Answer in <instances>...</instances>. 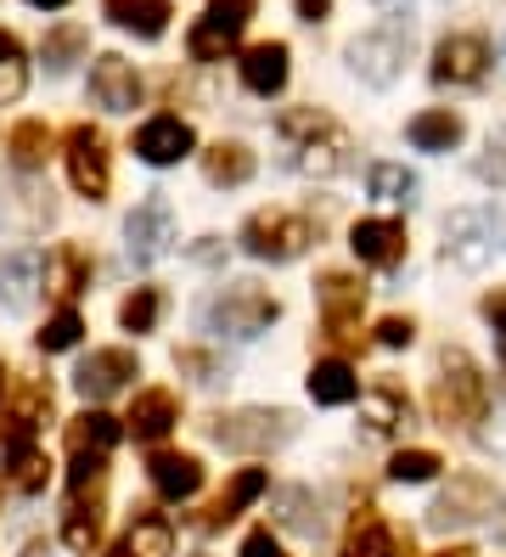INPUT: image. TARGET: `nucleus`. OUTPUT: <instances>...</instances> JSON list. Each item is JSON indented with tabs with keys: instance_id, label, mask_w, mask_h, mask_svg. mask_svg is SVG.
<instances>
[{
	"instance_id": "nucleus-1",
	"label": "nucleus",
	"mask_w": 506,
	"mask_h": 557,
	"mask_svg": "<svg viewBox=\"0 0 506 557\" xmlns=\"http://www.w3.org/2000/svg\"><path fill=\"white\" fill-rule=\"evenodd\" d=\"M276 136L287 141V163L310 181H332V175H349L355 163V141L349 129L337 124L326 108H287L276 119Z\"/></svg>"
},
{
	"instance_id": "nucleus-2",
	"label": "nucleus",
	"mask_w": 506,
	"mask_h": 557,
	"mask_svg": "<svg viewBox=\"0 0 506 557\" xmlns=\"http://www.w3.org/2000/svg\"><path fill=\"white\" fill-rule=\"evenodd\" d=\"M428 406H433L439 429H472V422H484L490 417V377H484V367L467 349L445 344L439 349V367H433Z\"/></svg>"
},
{
	"instance_id": "nucleus-3",
	"label": "nucleus",
	"mask_w": 506,
	"mask_h": 557,
	"mask_svg": "<svg viewBox=\"0 0 506 557\" xmlns=\"http://www.w3.org/2000/svg\"><path fill=\"white\" fill-rule=\"evenodd\" d=\"M293 434H298V417L287 406H243V411L209 417V440L220 450H236V456H270Z\"/></svg>"
},
{
	"instance_id": "nucleus-4",
	"label": "nucleus",
	"mask_w": 506,
	"mask_h": 557,
	"mask_svg": "<svg viewBox=\"0 0 506 557\" xmlns=\"http://www.w3.org/2000/svg\"><path fill=\"white\" fill-rule=\"evenodd\" d=\"M202 321H209V333H231V338H259L270 333V326L282 321V299L259 282H231L220 299L202 310Z\"/></svg>"
},
{
	"instance_id": "nucleus-5",
	"label": "nucleus",
	"mask_w": 506,
	"mask_h": 557,
	"mask_svg": "<svg viewBox=\"0 0 506 557\" xmlns=\"http://www.w3.org/2000/svg\"><path fill=\"white\" fill-rule=\"evenodd\" d=\"M316 237H321V220L293 214V209H259V214H248V225H243V237H236V243H243L254 259L287 265V259H298Z\"/></svg>"
},
{
	"instance_id": "nucleus-6",
	"label": "nucleus",
	"mask_w": 506,
	"mask_h": 557,
	"mask_svg": "<svg viewBox=\"0 0 506 557\" xmlns=\"http://www.w3.org/2000/svg\"><path fill=\"white\" fill-rule=\"evenodd\" d=\"M495 507H506V496H501V484H495V479H484V473H456L445 490H439V502L428 507V523H433V530L495 523V518H501Z\"/></svg>"
},
{
	"instance_id": "nucleus-7",
	"label": "nucleus",
	"mask_w": 506,
	"mask_h": 557,
	"mask_svg": "<svg viewBox=\"0 0 506 557\" xmlns=\"http://www.w3.org/2000/svg\"><path fill=\"white\" fill-rule=\"evenodd\" d=\"M344 57H349V74L355 79H366L371 90H388L405 74V62H411V28H399V23L371 28V35L349 40Z\"/></svg>"
},
{
	"instance_id": "nucleus-8",
	"label": "nucleus",
	"mask_w": 506,
	"mask_h": 557,
	"mask_svg": "<svg viewBox=\"0 0 506 557\" xmlns=\"http://www.w3.org/2000/svg\"><path fill=\"white\" fill-rule=\"evenodd\" d=\"M57 220V198L46 181H34L23 170H0V232L7 237H34Z\"/></svg>"
},
{
	"instance_id": "nucleus-9",
	"label": "nucleus",
	"mask_w": 506,
	"mask_h": 557,
	"mask_svg": "<svg viewBox=\"0 0 506 557\" xmlns=\"http://www.w3.org/2000/svg\"><path fill=\"white\" fill-rule=\"evenodd\" d=\"M62 158H67V181H74L79 198L101 203L113 186V152H108V136L96 124H74L62 136Z\"/></svg>"
},
{
	"instance_id": "nucleus-10",
	"label": "nucleus",
	"mask_w": 506,
	"mask_h": 557,
	"mask_svg": "<svg viewBox=\"0 0 506 557\" xmlns=\"http://www.w3.org/2000/svg\"><path fill=\"white\" fill-rule=\"evenodd\" d=\"M259 12V0H209V12H202V23L192 28V62H225L236 51V40H243L248 17Z\"/></svg>"
},
{
	"instance_id": "nucleus-11",
	"label": "nucleus",
	"mask_w": 506,
	"mask_h": 557,
	"mask_svg": "<svg viewBox=\"0 0 506 557\" xmlns=\"http://www.w3.org/2000/svg\"><path fill=\"white\" fill-rule=\"evenodd\" d=\"M366 282L349 271H326L316 282V299H321V333L332 344H360V310H366Z\"/></svg>"
},
{
	"instance_id": "nucleus-12",
	"label": "nucleus",
	"mask_w": 506,
	"mask_h": 557,
	"mask_svg": "<svg viewBox=\"0 0 506 557\" xmlns=\"http://www.w3.org/2000/svg\"><path fill=\"white\" fill-rule=\"evenodd\" d=\"M169 248H175V214H169V203L152 198L135 203L129 220H124V253L135 259V265H152V259H163Z\"/></svg>"
},
{
	"instance_id": "nucleus-13",
	"label": "nucleus",
	"mask_w": 506,
	"mask_h": 557,
	"mask_svg": "<svg viewBox=\"0 0 506 557\" xmlns=\"http://www.w3.org/2000/svg\"><path fill=\"white\" fill-rule=\"evenodd\" d=\"M445 259L456 271H484L495 259V220L484 209H456L445 220Z\"/></svg>"
},
{
	"instance_id": "nucleus-14",
	"label": "nucleus",
	"mask_w": 506,
	"mask_h": 557,
	"mask_svg": "<svg viewBox=\"0 0 506 557\" xmlns=\"http://www.w3.org/2000/svg\"><path fill=\"white\" fill-rule=\"evenodd\" d=\"M129 152L141 163H152V170H169V163H181V158L197 152V129L186 119H175V113H158V119H147L129 136Z\"/></svg>"
},
{
	"instance_id": "nucleus-15",
	"label": "nucleus",
	"mask_w": 506,
	"mask_h": 557,
	"mask_svg": "<svg viewBox=\"0 0 506 557\" xmlns=\"http://www.w3.org/2000/svg\"><path fill=\"white\" fill-rule=\"evenodd\" d=\"M135 377H141V360H135L129 349H90L79 360V372H74V388L96 406V400H113L119 388H129Z\"/></svg>"
},
{
	"instance_id": "nucleus-16",
	"label": "nucleus",
	"mask_w": 506,
	"mask_h": 557,
	"mask_svg": "<svg viewBox=\"0 0 506 557\" xmlns=\"http://www.w3.org/2000/svg\"><path fill=\"white\" fill-rule=\"evenodd\" d=\"M490 69V40L472 35V28H461V35H445L433 46V79L439 85H479Z\"/></svg>"
},
{
	"instance_id": "nucleus-17",
	"label": "nucleus",
	"mask_w": 506,
	"mask_h": 557,
	"mask_svg": "<svg viewBox=\"0 0 506 557\" xmlns=\"http://www.w3.org/2000/svg\"><path fill=\"white\" fill-rule=\"evenodd\" d=\"M349 248L360 265L371 271H394L405 248H411V237H405V220H355V232H349Z\"/></svg>"
},
{
	"instance_id": "nucleus-18",
	"label": "nucleus",
	"mask_w": 506,
	"mask_h": 557,
	"mask_svg": "<svg viewBox=\"0 0 506 557\" xmlns=\"http://www.w3.org/2000/svg\"><path fill=\"white\" fill-rule=\"evenodd\" d=\"M46 287V253L40 248H0V299L28 310Z\"/></svg>"
},
{
	"instance_id": "nucleus-19",
	"label": "nucleus",
	"mask_w": 506,
	"mask_h": 557,
	"mask_svg": "<svg viewBox=\"0 0 506 557\" xmlns=\"http://www.w3.org/2000/svg\"><path fill=\"white\" fill-rule=\"evenodd\" d=\"M90 96H96V108H108V113H135V102H141V74L129 69L124 57H96V69H90Z\"/></svg>"
},
{
	"instance_id": "nucleus-20",
	"label": "nucleus",
	"mask_w": 506,
	"mask_h": 557,
	"mask_svg": "<svg viewBox=\"0 0 506 557\" xmlns=\"http://www.w3.org/2000/svg\"><path fill=\"white\" fill-rule=\"evenodd\" d=\"M147 479L163 502H192L197 490H202V462L186 450H152V462H147Z\"/></svg>"
},
{
	"instance_id": "nucleus-21",
	"label": "nucleus",
	"mask_w": 506,
	"mask_h": 557,
	"mask_svg": "<svg viewBox=\"0 0 506 557\" xmlns=\"http://www.w3.org/2000/svg\"><path fill=\"white\" fill-rule=\"evenodd\" d=\"M264 490H270V473H264V468H243V473H236V479L220 490V496H214V507L197 518V530H209V535L225 530V523H231V518H243V512L264 496Z\"/></svg>"
},
{
	"instance_id": "nucleus-22",
	"label": "nucleus",
	"mask_w": 506,
	"mask_h": 557,
	"mask_svg": "<svg viewBox=\"0 0 506 557\" xmlns=\"http://www.w3.org/2000/svg\"><path fill=\"white\" fill-rule=\"evenodd\" d=\"M360 422H366V434H378V440H388V434H399L405 422H411V395H405L399 383H371L366 388V400H360Z\"/></svg>"
},
{
	"instance_id": "nucleus-23",
	"label": "nucleus",
	"mask_w": 506,
	"mask_h": 557,
	"mask_svg": "<svg viewBox=\"0 0 506 557\" xmlns=\"http://www.w3.org/2000/svg\"><path fill=\"white\" fill-rule=\"evenodd\" d=\"M181 422V400L169 395V388H141L135 395V406H129V417H124V429L141 440V445H158L169 429Z\"/></svg>"
},
{
	"instance_id": "nucleus-24",
	"label": "nucleus",
	"mask_w": 506,
	"mask_h": 557,
	"mask_svg": "<svg viewBox=\"0 0 506 557\" xmlns=\"http://www.w3.org/2000/svg\"><path fill=\"white\" fill-rule=\"evenodd\" d=\"M101 12H108L113 28H124L135 40H158L169 28V17H175L169 0H101Z\"/></svg>"
},
{
	"instance_id": "nucleus-25",
	"label": "nucleus",
	"mask_w": 506,
	"mask_h": 557,
	"mask_svg": "<svg viewBox=\"0 0 506 557\" xmlns=\"http://www.w3.org/2000/svg\"><path fill=\"white\" fill-rule=\"evenodd\" d=\"M90 271H96V259L79 243H57V253L46 259V287L57 293L62 305H74L79 293L90 287Z\"/></svg>"
},
{
	"instance_id": "nucleus-26",
	"label": "nucleus",
	"mask_w": 506,
	"mask_h": 557,
	"mask_svg": "<svg viewBox=\"0 0 506 557\" xmlns=\"http://www.w3.org/2000/svg\"><path fill=\"white\" fill-rule=\"evenodd\" d=\"M243 85L254 96H276L287 85V46L282 40H259L243 51Z\"/></svg>"
},
{
	"instance_id": "nucleus-27",
	"label": "nucleus",
	"mask_w": 506,
	"mask_h": 557,
	"mask_svg": "<svg viewBox=\"0 0 506 557\" xmlns=\"http://www.w3.org/2000/svg\"><path fill=\"white\" fill-rule=\"evenodd\" d=\"M51 417V383H17L12 411H7V445H23L40 434V422Z\"/></svg>"
},
{
	"instance_id": "nucleus-28",
	"label": "nucleus",
	"mask_w": 506,
	"mask_h": 557,
	"mask_svg": "<svg viewBox=\"0 0 506 557\" xmlns=\"http://www.w3.org/2000/svg\"><path fill=\"white\" fill-rule=\"evenodd\" d=\"M304 383H310V400H316V406H349V400L360 395V377H355V367H349L344 355L316 360Z\"/></svg>"
},
{
	"instance_id": "nucleus-29",
	"label": "nucleus",
	"mask_w": 506,
	"mask_h": 557,
	"mask_svg": "<svg viewBox=\"0 0 506 557\" xmlns=\"http://www.w3.org/2000/svg\"><path fill=\"white\" fill-rule=\"evenodd\" d=\"M113 557H175V523L163 512H135L129 535L119 541Z\"/></svg>"
},
{
	"instance_id": "nucleus-30",
	"label": "nucleus",
	"mask_w": 506,
	"mask_h": 557,
	"mask_svg": "<svg viewBox=\"0 0 506 557\" xmlns=\"http://www.w3.org/2000/svg\"><path fill=\"white\" fill-rule=\"evenodd\" d=\"M405 136H411L417 152H451V147H461L467 124H461V113H451V108H428V113H417L411 124H405Z\"/></svg>"
},
{
	"instance_id": "nucleus-31",
	"label": "nucleus",
	"mask_w": 506,
	"mask_h": 557,
	"mask_svg": "<svg viewBox=\"0 0 506 557\" xmlns=\"http://www.w3.org/2000/svg\"><path fill=\"white\" fill-rule=\"evenodd\" d=\"M101 490H74V502H67V512H62V541L74 546V552H96V541H101Z\"/></svg>"
},
{
	"instance_id": "nucleus-32",
	"label": "nucleus",
	"mask_w": 506,
	"mask_h": 557,
	"mask_svg": "<svg viewBox=\"0 0 506 557\" xmlns=\"http://www.w3.org/2000/svg\"><path fill=\"white\" fill-rule=\"evenodd\" d=\"M119 440H124V422H119V417H108V411H96V406H90V411H79L74 422H67V450H74V456H79V450L108 456Z\"/></svg>"
},
{
	"instance_id": "nucleus-33",
	"label": "nucleus",
	"mask_w": 506,
	"mask_h": 557,
	"mask_svg": "<svg viewBox=\"0 0 506 557\" xmlns=\"http://www.w3.org/2000/svg\"><path fill=\"white\" fill-rule=\"evenodd\" d=\"M7 484L12 490H23V496H40V490L51 484V456L34 445V440H23V445H7Z\"/></svg>"
},
{
	"instance_id": "nucleus-34",
	"label": "nucleus",
	"mask_w": 506,
	"mask_h": 557,
	"mask_svg": "<svg viewBox=\"0 0 506 557\" xmlns=\"http://www.w3.org/2000/svg\"><path fill=\"white\" fill-rule=\"evenodd\" d=\"M202 175H209V186H248L254 181V152L243 141H214L202 152Z\"/></svg>"
},
{
	"instance_id": "nucleus-35",
	"label": "nucleus",
	"mask_w": 506,
	"mask_h": 557,
	"mask_svg": "<svg viewBox=\"0 0 506 557\" xmlns=\"http://www.w3.org/2000/svg\"><path fill=\"white\" fill-rule=\"evenodd\" d=\"M7 152H12V170L34 175V170H46V158H51V129L40 119H23L12 136H7Z\"/></svg>"
},
{
	"instance_id": "nucleus-36",
	"label": "nucleus",
	"mask_w": 506,
	"mask_h": 557,
	"mask_svg": "<svg viewBox=\"0 0 506 557\" xmlns=\"http://www.w3.org/2000/svg\"><path fill=\"white\" fill-rule=\"evenodd\" d=\"M276 523H287V530H298V535H321V502L310 496L304 484H287V490H276Z\"/></svg>"
},
{
	"instance_id": "nucleus-37",
	"label": "nucleus",
	"mask_w": 506,
	"mask_h": 557,
	"mask_svg": "<svg viewBox=\"0 0 506 557\" xmlns=\"http://www.w3.org/2000/svg\"><path fill=\"white\" fill-rule=\"evenodd\" d=\"M85 46H90V35H85L79 23H57L51 35L40 40V57L51 62V74H67V69H74V62L85 57Z\"/></svg>"
},
{
	"instance_id": "nucleus-38",
	"label": "nucleus",
	"mask_w": 506,
	"mask_h": 557,
	"mask_svg": "<svg viewBox=\"0 0 506 557\" xmlns=\"http://www.w3.org/2000/svg\"><path fill=\"white\" fill-rule=\"evenodd\" d=\"M28 90V62H23V46L12 28H0V108L17 102V96Z\"/></svg>"
},
{
	"instance_id": "nucleus-39",
	"label": "nucleus",
	"mask_w": 506,
	"mask_h": 557,
	"mask_svg": "<svg viewBox=\"0 0 506 557\" xmlns=\"http://www.w3.org/2000/svg\"><path fill=\"white\" fill-rule=\"evenodd\" d=\"M366 186H371V198H383V203H411L417 175L405 170V163H371V170H366Z\"/></svg>"
},
{
	"instance_id": "nucleus-40",
	"label": "nucleus",
	"mask_w": 506,
	"mask_h": 557,
	"mask_svg": "<svg viewBox=\"0 0 506 557\" xmlns=\"http://www.w3.org/2000/svg\"><path fill=\"white\" fill-rule=\"evenodd\" d=\"M445 473V456L439 450H394V462H388V479L394 484H428V479H439Z\"/></svg>"
},
{
	"instance_id": "nucleus-41",
	"label": "nucleus",
	"mask_w": 506,
	"mask_h": 557,
	"mask_svg": "<svg viewBox=\"0 0 506 557\" xmlns=\"http://www.w3.org/2000/svg\"><path fill=\"white\" fill-rule=\"evenodd\" d=\"M158 315H163V293L158 287H135L129 299L119 305V326H124V333H152Z\"/></svg>"
},
{
	"instance_id": "nucleus-42",
	"label": "nucleus",
	"mask_w": 506,
	"mask_h": 557,
	"mask_svg": "<svg viewBox=\"0 0 506 557\" xmlns=\"http://www.w3.org/2000/svg\"><path fill=\"white\" fill-rule=\"evenodd\" d=\"M79 333H85L79 310H74V305H62L57 315H46V326L34 333V344H40L46 355H62V349H74V344H79Z\"/></svg>"
},
{
	"instance_id": "nucleus-43",
	"label": "nucleus",
	"mask_w": 506,
	"mask_h": 557,
	"mask_svg": "<svg viewBox=\"0 0 506 557\" xmlns=\"http://www.w3.org/2000/svg\"><path fill=\"white\" fill-rule=\"evenodd\" d=\"M175 367H181V372H192L197 383H220V377H225L220 355H209V349H192V344H186V349H175Z\"/></svg>"
},
{
	"instance_id": "nucleus-44",
	"label": "nucleus",
	"mask_w": 506,
	"mask_h": 557,
	"mask_svg": "<svg viewBox=\"0 0 506 557\" xmlns=\"http://www.w3.org/2000/svg\"><path fill=\"white\" fill-rule=\"evenodd\" d=\"M371 333H378L383 349H411V344H417V321H411V315H383Z\"/></svg>"
},
{
	"instance_id": "nucleus-45",
	"label": "nucleus",
	"mask_w": 506,
	"mask_h": 557,
	"mask_svg": "<svg viewBox=\"0 0 506 557\" xmlns=\"http://www.w3.org/2000/svg\"><path fill=\"white\" fill-rule=\"evenodd\" d=\"M479 175L506 186V129H490L484 136V158H479Z\"/></svg>"
},
{
	"instance_id": "nucleus-46",
	"label": "nucleus",
	"mask_w": 506,
	"mask_h": 557,
	"mask_svg": "<svg viewBox=\"0 0 506 557\" xmlns=\"http://www.w3.org/2000/svg\"><path fill=\"white\" fill-rule=\"evenodd\" d=\"M236 557H287V546L276 541V530H270V523H259V530H248V535H243Z\"/></svg>"
},
{
	"instance_id": "nucleus-47",
	"label": "nucleus",
	"mask_w": 506,
	"mask_h": 557,
	"mask_svg": "<svg viewBox=\"0 0 506 557\" xmlns=\"http://www.w3.org/2000/svg\"><path fill=\"white\" fill-rule=\"evenodd\" d=\"M74 490H101V479H108V456H90V450H79L74 456Z\"/></svg>"
},
{
	"instance_id": "nucleus-48",
	"label": "nucleus",
	"mask_w": 506,
	"mask_h": 557,
	"mask_svg": "<svg viewBox=\"0 0 506 557\" xmlns=\"http://www.w3.org/2000/svg\"><path fill=\"white\" fill-rule=\"evenodd\" d=\"M484 321L495 326V333H501V349H506V287H495V293H484Z\"/></svg>"
},
{
	"instance_id": "nucleus-49",
	"label": "nucleus",
	"mask_w": 506,
	"mask_h": 557,
	"mask_svg": "<svg viewBox=\"0 0 506 557\" xmlns=\"http://www.w3.org/2000/svg\"><path fill=\"white\" fill-rule=\"evenodd\" d=\"M293 7H298V17H304V23H321V17L332 12V0H293Z\"/></svg>"
},
{
	"instance_id": "nucleus-50",
	"label": "nucleus",
	"mask_w": 506,
	"mask_h": 557,
	"mask_svg": "<svg viewBox=\"0 0 506 557\" xmlns=\"http://www.w3.org/2000/svg\"><path fill=\"white\" fill-rule=\"evenodd\" d=\"M28 7H40V12H62L67 0H28Z\"/></svg>"
},
{
	"instance_id": "nucleus-51",
	"label": "nucleus",
	"mask_w": 506,
	"mask_h": 557,
	"mask_svg": "<svg viewBox=\"0 0 506 557\" xmlns=\"http://www.w3.org/2000/svg\"><path fill=\"white\" fill-rule=\"evenodd\" d=\"M433 557H472V546H445V552H433Z\"/></svg>"
},
{
	"instance_id": "nucleus-52",
	"label": "nucleus",
	"mask_w": 506,
	"mask_h": 557,
	"mask_svg": "<svg viewBox=\"0 0 506 557\" xmlns=\"http://www.w3.org/2000/svg\"><path fill=\"white\" fill-rule=\"evenodd\" d=\"M371 7H383V12H405V0H371Z\"/></svg>"
},
{
	"instance_id": "nucleus-53",
	"label": "nucleus",
	"mask_w": 506,
	"mask_h": 557,
	"mask_svg": "<svg viewBox=\"0 0 506 557\" xmlns=\"http://www.w3.org/2000/svg\"><path fill=\"white\" fill-rule=\"evenodd\" d=\"M23 557H46V546H40V541H28V546H23Z\"/></svg>"
},
{
	"instance_id": "nucleus-54",
	"label": "nucleus",
	"mask_w": 506,
	"mask_h": 557,
	"mask_svg": "<svg viewBox=\"0 0 506 557\" xmlns=\"http://www.w3.org/2000/svg\"><path fill=\"white\" fill-rule=\"evenodd\" d=\"M501 237H506V214H501Z\"/></svg>"
},
{
	"instance_id": "nucleus-55",
	"label": "nucleus",
	"mask_w": 506,
	"mask_h": 557,
	"mask_svg": "<svg viewBox=\"0 0 506 557\" xmlns=\"http://www.w3.org/2000/svg\"><path fill=\"white\" fill-rule=\"evenodd\" d=\"M0 383H7V367H0Z\"/></svg>"
},
{
	"instance_id": "nucleus-56",
	"label": "nucleus",
	"mask_w": 506,
	"mask_h": 557,
	"mask_svg": "<svg viewBox=\"0 0 506 557\" xmlns=\"http://www.w3.org/2000/svg\"><path fill=\"white\" fill-rule=\"evenodd\" d=\"M501 367H506V349H501Z\"/></svg>"
}]
</instances>
